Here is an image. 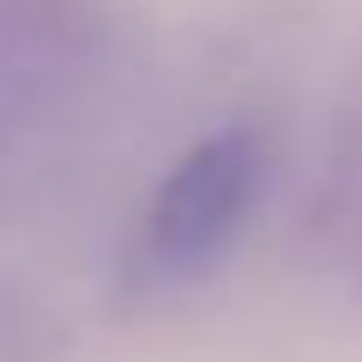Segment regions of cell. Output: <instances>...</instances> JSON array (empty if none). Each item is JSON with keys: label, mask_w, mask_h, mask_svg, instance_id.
<instances>
[{"label": "cell", "mask_w": 362, "mask_h": 362, "mask_svg": "<svg viewBox=\"0 0 362 362\" xmlns=\"http://www.w3.org/2000/svg\"><path fill=\"white\" fill-rule=\"evenodd\" d=\"M254 169H259V157H254L247 133H218V139L194 145L151 199L145 254L163 272L206 266L230 242V230L242 223L247 194H254Z\"/></svg>", "instance_id": "obj_1"}]
</instances>
